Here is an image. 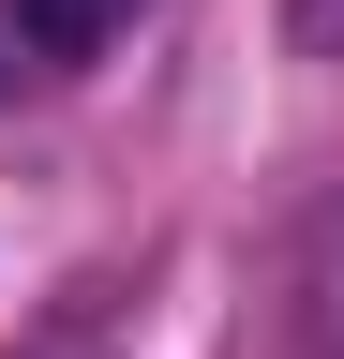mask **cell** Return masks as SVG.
<instances>
[{
    "label": "cell",
    "mask_w": 344,
    "mask_h": 359,
    "mask_svg": "<svg viewBox=\"0 0 344 359\" xmlns=\"http://www.w3.org/2000/svg\"><path fill=\"white\" fill-rule=\"evenodd\" d=\"M284 359H344V195L284 240Z\"/></svg>",
    "instance_id": "obj_1"
},
{
    "label": "cell",
    "mask_w": 344,
    "mask_h": 359,
    "mask_svg": "<svg viewBox=\"0 0 344 359\" xmlns=\"http://www.w3.org/2000/svg\"><path fill=\"white\" fill-rule=\"evenodd\" d=\"M0 15H15V45H30V60H90V45H120V30H135V0H0Z\"/></svg>",
    "instance_id": "obj_2"
},
{
    "label": "cell",
    "mask_w": 344,
    "mask_h": 359,
    "mask_svg": "<svg viewBox=\"0 0 344 359\" xmlns=\"http://www.w3.org/2000/svg\"><path fill=\"white\" fill-rule=\"evenodd\" d=\"M284 30H299V45H344V0H299Z\"/></svg>",
    "instance_id": "obj_3"
}]
</instances>
